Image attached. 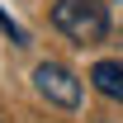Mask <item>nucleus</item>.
<instances>
[{"label":"nucleus","instance_id":"obj_4","mask_svg":"<svg viewBox=\"0 0 123 123\" xmlns=\"http://www.w3.org/2000/svg\"><path fill=\"white\" fill-rule=\"evenodd\" d=\"M0 33H5V38H10V43H19V47L29 43V33L19 29V24H14V19H10V14H0Z\"/></svg>","mask_w":123,"mask_h":123},{"label":"nucleus","instance_id":"obj_2","mask_svg":"<svg viewBox=\"0 0 123 123\" xmlns=\"http://www.w3.org/2000/svg\"><path fill=\"white\" fill-rule=\"evenodd\" d=\"M33 90L43 95L47 104H57V109H76L80 104V80L62 62H38L33 66Z\"/></svg>","mask_w":123,"mask_h":123},{"label":"nucleus","instance_id":"obj_3","mask_svg":"<svg viewBox=\"0 0 123 123\" xmlns=\"http://www.w3.org/2000/svg\"><path fill=\"white\" fill-rule=\"evenodd\" d=\"M90 85L104 95V99H118V104H123V57L95 62V66H90Z\"/></svg>","mask_w":123,"mask_h":123},{"label":"nucleus","instance_id":"obj_1","mask_svg":"<svg viewBox=\"0 0 123 123\" xmlns=\"http://www.w3.org/2000/svg\"><path fill=\"white\" fill-rule=\"evenodd\" d=\"M52 29L66 33L71 43H99L109 38V10L99 0H57L52 5Z\"/></svg>","mask_w":123,"mask_h":123}]
</instances>
